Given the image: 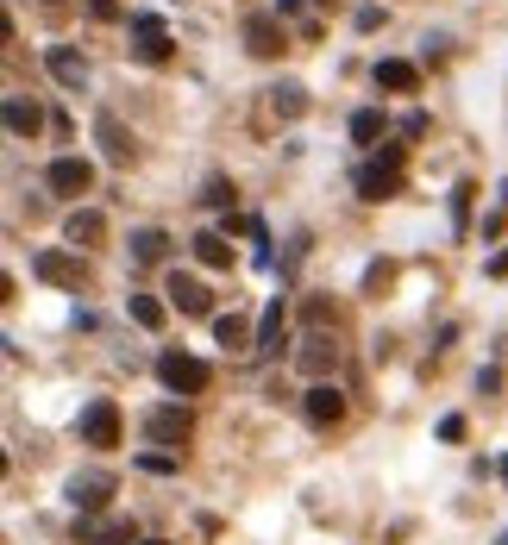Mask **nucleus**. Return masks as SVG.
I'll use <instances>...</instances> for the list:
<instances>
[{"mask_svg":"<svg viewBox=\"0 0 508 545\" xmlns=\"http://www.w3.org/2000/svg\"><path fill=\"white\" fill-rule=\"evenodd\" d=\"M157 376H164L170 395H201L207 383H214V370H207L201 358H189V351H164V358H157Z\"/></svg>","mask_w":508,"mask_h":545,"instance_id":"f257e3e1","label":"nucleus"},{"mask_svg":"<svg viewBox=\"0 0 508 545\" xmlns=\"http://www.w3.org/2000/svg\"><path fill=\"white\" fill-rule=\"evenodd\" d=\"M396 188H402V145H389L377 163H364V170H358V195L364 201H389Z\"/></svg>","mask_w":508,"mask_h":545,"instance_id":"f03ea898","label":"nucleus"},{"mask_svg":"<svg viewBox=\"0 0 508 545\" xmlns=\"http://www.w3.org/2000/svg\"><path fill=\"white\" fill-rule=\"evenodd\" d=\"M82 445H95V452L120 445V408H113V401H88L82 408Z\"/></svg>","mask_w":508,"mask_h":545,"instance_id":"7ed1b4c3","label":"nucleus"},{"mask_svg":"<svg viewBox=\"0 0 508 545\" xmlns=\"http://www.w3.org/2000/svg\"><path fill=\"white\" fill-rule=\"evenodd\" d=\"M44 182H51V195H88L95 163H88V157H57L51 170H44Z\"/></svg>","mask_w":508,"mask_h":545,"instance_id":"20e7f679","label":"nucleus"},{"mask_svg":"<svg viewBox=\"0 0 508 545\" xmlns=\"http://www.w3.org/2000/svg\"><path fill=\"white\" fill-rule=\"evenodd\" d=\"M38 282H57V289H82L88 270H82V257H69V251H38Z\"/></svg>","mask_w":508,"mask_h":545,"instance_id":"39448f33","label":"nucleus"},{"mask_svg":"<svg viewBox=\"0 0 508 545\" xmlns=\"http://www.w3.org/2000/svg\"><path fill=\"white\" fill-rule=\"evenodd\" d=\"M164 295H170V307H182V314H207V307H214V295H207V282H201V276H189V270H170Z\"/></svg>","mask_w":508,"mask_h":545,"instance_id":"423d86ee","label":"nucleus"},{"mask_svg":"<svg viewBox=\"0 0 508 545\" xmlns=\"http://www.w3.org/2000/svg\"><path fill=\"white\" fill-rule=\"evenodd\" d=\"M333 364H339V345H333L327 333H308V339H302V351H295V370L314 376V383H320V376H327Z\"/></svg>","mask_w":508,"mask_h":545,"instance_id":"0eeeda50","label":"nucleus"},{"mask_svg":"<svg viewBox=\"0 0 508 545\" xmlns=\"http://www.w3.org/2000/svg\"><path fill=\"white\" fill-rule=\"evenodd\" d=\"M44 69H51V76L63 82V88H88V57L82 51H69V44H51V51H44Z\"/></svg>","mask_w":508,"mask_h":545,"instance_id":"6e6552de","label":"nucleus"},{"mask_svg":"<svg viewBox=\"0 0 508 545\" xmlns=\"http://www.w3.org/2000/svg\"><path fill=\"white\" fill-rule=\"evenodd\" d=\"M302 414H308L314 426H339V420H345V395H339L333 383H314V389L302 395Z\"/></svg>","mask_w":508,"mask_h":545,"instance_id":"1a4fd4ad","label":"nucleus"},{"mask_svg":"<svg viewBox=\"0 0 508 545\" xmlns=\"http://www.w3.org/2000/svg\"><path fill=\"white\" fill-rule=\"evenodd\" d=\"M132 44H138V57H145V63H164V57H170V32H164V19L138 13V19H132Z\"/></svg>","mask_w":508,"mask_h":545,"instance_id":"9d476101","label":"nucleus"},{"mask_svg":"<svg viewBox=\"0 0 508 545\" xmlns=\"http://www.w3.org/2000/svg\"><path fill=\"white\" fill-rule=\"evenodd\" d=\"M245 51L251 57H283V19H270V13L245 19Z\"/></svg>","mask_w":508,"mask_h":545,"instance_id":"9b49d317","label":"nucleus"},{"mask_svg":"<svg viewBox=\"0 0 508 545\" xmlns=\"http://www.w3.org/2000/svg\"><path fill=\"white\" fill-rule=\"evenodd\" d=\"M145 439L151 445H182V439H189V414H182V408H151L145 414Z\"/></svg>","mask_w":508,"mask_h":545,"instance_id":"f8f14e48","label":"nucleus"},{"mask_svg":"<svg viewBox=\"0 0 508 545\" xmlns=\"http://www.w3.org/2000/svg\"><path fill=\"white\" fill-rule=\"evenodd\" d=\"M95 138H101V151H107V163H132L138 157V145H132V132L113 120V113H95Z\"/></svg>","mask_w":508,"mask_h":545,"instance_id":"ddd939ff","label":"nucleus"},{"mask_svg":"<svg viewBox=\"0 0 508 545\" xmlns=\"http://www.w3.org/2000/svg\"><path fill=\"white\" fill-rule=\"evenodd\" d=\"M63 239H69V245H101V239H107V220H101L95 207H76V213L63 220Z\"/></svg>","mask_w":508,"mask_h":545,"instance_id":"4468645a","label":"nucleus"},{"mask_svg":"<svg viewBox=\"0 0 508 545\" xmlns=\"http://www.w3.org/2000/svg\"><path fill=\"white\" fill-rule=\"evenodd\" d=\"M371 76H377V88H389V94H414V88H421V69L402 63V57H383Z\"/></svg>","mask_w":508,"mask_h":545,"instance_id":"2eb2a0df","label":"nucleus"},{"mask_svg":"<svg viewBox=\"0 0 508 545\" xmlns=\"http://www.w3.org/2000/svg\"><path fill=\"white\" fill-rule=\"evenodd\" d=\"M283 326H289L283 301H270V307H264V320H258V351H251V358H270V351H283Z\"/></svg>","mask_w":508,"mask_h":545,"instance_id":"dca6fc26","label":"nucleus"},{"mask_svg":"<svg viewBox=\"0 0 508 545\" xmlns=\"http://www.w3.org/2000/svg\"><path fill=\"white\" fill-rule=\"evenodd\" d=\"M270 113H276V120H302V113H308V88L302 82H276L270 88Z\"/></svg>","mask_w":508,"mask_h":545,"instance_id":"f3484780","label":"nucleus"},{"mask_svg":"<svg viewBox=\"0 0 508 545\" xmlns=\"http://www.w3.org/2000/svg\"><path fill=\"white\" fill-rule=\"evenodd\" d=\"M214 333H220L226 351H258V326H245L239 314H220V320H214Z\"/></svg>","mask_w":508,"mask_h":545,"instance_id":"a211bd4d","label":"nucleus"},{"mask_svg":"<svg viewBox=\"0 0 508 545\" xmlns=\"http://www.w3.org/2000/svg\"><path fill=\"white\" fill-rule=\"evenodd\" d=\"M38 126H44V113L26 101V94H7V132H13V138H32Z\"/></svg>","mask_w":508,"mask_h":545,"instance_id":"6ab92c4d","label":"nucleus"},{"mask_svg":"<svg viewBox=\"0 0 508 545\" xmlns=\"http://www.w3.org/2000/svg\"><path fill=\"white\" fill-rule=\"evenodd\" d=\"M164 257H170V239L157 226H138L132 232V264H164Z\"/></svg>","mask_w":508,"mask_h":545,"instance_id":"aec40b11","label":"nucleus"},{"mask_svg":"<svg viewBox=\"0 0 508 545\" xmlns=\"http://www.w3.org/2000/svg\"><path fill=\"white\" fill-rule=\"evenodd\" d=\"M76 539H82V545H126L132 527H126V520H82Z\"/></svg>","mask_w":508,"mask_h":545,"instance_id":"412c9836","label":"nucleus"},{"mask_svg":"<svg viewBox=\"0 0 508 545\" xmlns=\"http://www.w3.org/2000/svg\"><path fill=\"white\" fill-rule=\"evenodd\" d=\"M195 257H201V264L207 270H226V264H233V245H226V232H195Z\"/></svg>","mask_w":508,"mask_h":545,"instance_id":"4be33fe9","label":"nucleus"},{"mask_svg":"<svg viewBox=\"0 0 508 545\" xmlns=\"http://www.w3.org/2000/svg\"><path fill=\"white\" fill-rule=\"evenodd\" d=\"M107 489H113L107 477H76V483H69V502H76L82 514H95V508L107 502Z\"/></svg>","mask_w":508,"mask_h":545,"instance_id":"5701e85b","label":"nucleus"},{"mask_svg":"<svg viewBox=\"0 0 508 545\" xmlns=\"http://www.w3.org/2000/svg\"><path fill=\"white\" fill-rule=\"evenodd\" d=\"M126 307H132V320L145 326V333H157V326H164V301H157V295H132Z\"/></svg>","mask_w":508,"mask_h":545,"instance_id":"b1692460","label":"nucleus"},{"mask_svg":"<svg viewBox=\"0 0 508 545\" xmlns=\"http://www.w3.org/2000/svg\"><path fill=\"white\" fill-rule=\"evenodd\" d=\"M352 138H358V145H377V138H383V113H377V107L352 113Z\"/></svg>","mask_w":508,"mask_h":545,"instance_id":"393cba45","label":"nucleus"},{"mask_svg":"<svg viewBox=\"0 0 508 545\" xmlns=\"http://www.w3.org/2000/svg\"><path fill=\"white\" fill-rule=\"evenodd\" d=\"M471 195H477L471 182H465V188H458V195H452V226H458V232H465V220H471Z\"/></svg>","mask_w":508,"mask_h":545,"instance_id":"a878e982","label":"nucleus"},{"mask_svg":"<svg viewBox=\"0 0 508 545\" xmlns=\"http://www.w3.org/2000/svg\"><path fill=\"white\" fill-rule=\"evenodd\" d=\"M201 201H207V207H233V182H207Z\"/></svg>","mask_w":508,"mask_h":545,"instance_id":"bb28decb","label":"nucleus"},{"mask_svg":"<svg viewBox=\"0 0 508 545\" xmlns=\"http://www.w3.org/2000/svg\"><path fill=\"white\" fill-rule=\"evenodd\" d=\"M440 439H465V414H446L440 420Z\"/></svg>","mask_w":508,"mask_h":545,"instance_id":"cd10ccee","label":"nucleus"},{"mask_svg":"<svg viewBox=\"0 0 508 545\" xmlns=\"http://www.w3.org/2000/svg\"><path fill=\"white\" fill-rule=\"evenodd\" d=\"M402 138H427V113H408V120H402Z\"/></svg>","mask_w":508,"mask_h":545,"instance_id":"c85d7f7f","label":"nucleus"},{"mask_svg":"<svg viewBox=\"0 0 508 545\" xmlns=\"http://www.w3.org/2000/svg\"><path fill=\"white\" fill-rule=\"evenodd\" d=\"M276 7H283V13H289V19H295V13H302V0H276Z\"/></svg>","mask_w":508,"mask_h":545,"instance_id":"c756f323","label":"nucleus"},{"mask_svg":"<svg viewBox=\"0 0 508 545\" xmlns=\"http://www.w3.org/2000/svg\"><path fill=\"white\" fill-rule=\"evenodd\" d=\"M145 545H164V539H145Z\"/></svg>","mask_w":508,"mask_h":545,"instance_id":"7c9ffc66","label":"nucleus"}]
</instances>
